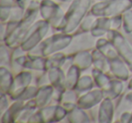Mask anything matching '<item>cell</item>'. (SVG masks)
<instances>
[]
</instances>
